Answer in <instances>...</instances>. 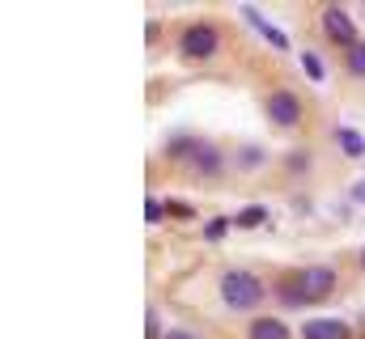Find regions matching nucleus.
Returning <instances> with one entry per match:
<instances>
[{
    "mask_svg": "<svg viewBox=\"0 0 365 339\" xmlns=\"http://www.w3.org/2000/svg\"><path fill=\"white\" fill-rule=\"evenodd\" d=\"M331 293H336V267H327V263L302 267V271H293V280L284 276V280L276 284V297H280L284 306H319V301H327Z\"/></svg>",
    "mask_w": 365,
    "mask_h": 339,
    "instance_id": "obj_1",
    "label": "nucleus"
},
{
    "mask_svg": "<svg viewBox=\"0 0 365 339\" xmlns=\"http://www.w3.org/2000/svg\"><path fill=\"white\" fill-rule=\"evenodd\" d=\"M221 301L230 306V310H238V314H247V310H255L259 301H264V284L251 276V271H242V267H230V271H221Z\"/></svg>",
    "mask_w": 365,
    "mask_h": 339,
    "instance_id": "obj_2",
    "label": "nucleus"
},
{
    "mask_svg": "<svg viewBox=\"0 0 365 339\" xmlns=\"http://www.w3.org/2000/svg\"><path fill=\"white\" fill-rule=\"evenodd\" d=\"M166 153H170V157H182L187 166L200 170V174H221V166H225L221 149H217L212 140H200V136H179V140H170Z\"/></svg>",
    "mask_w": 365,
    "mask_h": 339,
    "instance_id": "obj_3",
    "label": "nucleus"
},
{
    "mask_svg": "<svg viewBox=\"0 0 365 339\" xmlns=\"http://www.w3.org/2000/svg\"><path fill=\"white\" fill-rule=\"evenodd\" d=\"M179 51L187 60H212L221 51V30L212 21H191L179 34Z\"/></svg>",
    "mask_w": 365,
    "mask_h": 339,
    "instance_id": "obj_4",
    "label": "nucleus"
},
{
    "mask_svg": "<svg viewBox=\"0 0 365 339\" xmlns=\"http://www.w3.org/2000/svg\"><path fill=\"white\" fill-rule=\"evenodd\" d=\"M264 115H268L272 127H297V123L306 119V102H302L293 89H272V93L264 98Z\"/></svg>",
    "mask_w": 365,
    "mask_h": 339,
    "instance_id": "obj_5",
    "label": "nucleus"
},
{
    "mask_svg": "<svg viewBox=\"0 0 365 339\" xmlns=\"http://www.w3.org/2000/svg\"><path fill=\"white\" fill-rule=\"evenodd\" d=\"M323 30H327V38H331V43H340L344 51H353V47L361 43V38H357L353 17H349L344 9H336V4H331V9H323Z\"/></svg>",
    "mask_w": 365,
    "mask_h": 339,
    "instance_id": "obj_6",
    "label": "nucleus"
},
{
    "mask_svg": "<svg viewBox=\"0 0 365 339\" xmlns=\"http://www.w3.org/2000/svg\"><path fill=\"white\" fill-rule=\"evenodd\" d=\"M238 13H242V17H247V21H251V26H255V30H259V34H264L268 43H272L276 51H289V34H284L280 26H272V21H268V17L259 13V9H251V4H242Z\"/></svg>",
    "mask_w": 365,
    "mask_h": 339,
    "instance_id": "obj_7",
    "label": "nucleus"
},
{
    "mask_svg": "<svg viewBox=\"0 0 365 339\" xmlns=\"http://www.w3.org/2000/svg\"><path fill=\"white\" fill-rule=\"evenodd\" d=\"M302 339H353V327L340 318H310L302 327Z\"/></svg>",
    "mask_w": 365,
    "mask_h": 339,
    "instance_id": "obj_8",
    "label": "nucleus"
},
{
    "mask_svg": "<svg viewBox=\"0 0 365 339\" xmlns=\"http://www.w3.org/2000/svg\"><path fill=\"white\" fill-rule=\"evenodd\" d=\"M336 145H340V153L353 157V162L365 157V136L357 132V127H336Z\"/></svg>",
    "mask_w": 365,
    "mask_h": 339,
    "instance_id": "obj_9",
    "label": "nucleus"
},
{
    "mask_svg": "<svg viewBox=\"0 0 365 339\" xmlns=\"http://www.w3.org/2000/svg\"><path fill=\"white\" fill-rule=\"evenodd\" d=\"M247 335H251V339H293V331H289L280 318H255Z\"/></svg>",
    "mask_w": 365,
    "mask_h": 339,
    "instance_id": "obj_10",
    "label": "nucleus"
},
{
    "mask_svg": "<svg viewBox=\"0 0 365 339\" xmlns=\"http://www.w3.org/2000/svg\"><path fill=\"white\" fill-rule=\"evenodd\" d=\"M344 68H349L353 81H365V38L353 47V51H344Z\"/></svg>",
    "mask_w": 365,
    "mask_h": 339,
    "instance_id": "obj_11",
    "label": "nucleus"
},
{
    "mask_svg": "<svg viewBox=\"0 0 365 339\" xmlns=\"http://www.w3.org/2000/svg\"><path fill=\"white\" fill-rule=\"evenodd\" d=\"M264 162H268L264 149H255V145H242V149H238V170H259Z\"/></svg>",
    "mask_w": 365,
    "mask_h": 339,
    "instance_id": "obj_12",
    "label": "nucleus"
},
{
    "mask_svg": "<svg viewBox=\"0 0 365 339\" xmlns=\"http://www.w3.org/2000/svg\"><path fill=\"white\" fill-rule=\"evenodd\" d=\"M302 68H306L310 81H323V77H327V64L319 60V51H302Z\"/></svg>",
    "mask_w": 365,
    "mask_h": 339,
    "instance_id": "obj_13",
    "label": "nucleus"
},
{
    "mask_svg": "<svg viewBox=\"0 0 365 339\" xmlns=\"http://www.w3.org/2000/svg\"><path fill=\"white\" fill-rule=\"evenodd\" d=\"M166 217H170L166 199H153V195H149V199H145V221H149V225H158V221H166Z\"/></svg>",
    "mask_w": 365,
    "mask_h": 339,
    "instance_id": "obj_14",
    "label": "nucleus"
},
{
    "mask_svg": "<svg viewBox=\"0 0 365 339\" xmlns=\"http://www.w3.org/2000/svg\"><path fill=\"white\" fill-rule=\"evenodd\" d=\"M230 234V217H212L208 225H204V242H221Z\"/></svg>",
    "mask_w": 365,
    "mask_h": 339,
    "instance_id": "obj_15",
    "label": "nucleus"
},
{
    "mask_svg": "<svg viewBox=\"0 0 365 339\" xmlns=\"http://www.w3.org/2000/svg\"><path fill=\"white\" fill-rule=\"evenodd\" d=\"M264 221H268L264 208H242V212H238V225H242V229H255V225H264Z\"/></svg>",
    "mask_w": 365,
    "mask_h": 339,
    "instance_id": "obj_16",
    "label": "nucleus"
},
{
    "mask_svg": "<svg viewBox=\"0 0 365 339\" xmlns=\"http://www.w3.org/2000/svg\"><path fill=\"white\" fill-rule=\"evenodd\" d=\"M166 208H170V217H179V221H191V217H195V208H191L187 199H166Z\"/></svg>",
    "mask_w": 365,
    "mask_h": 339,
    "instance_id": "obj_17",
    "label": "nucleus"
},
{
    "mask_svg": "<svg viewBox=\"0 0 365 339\" xmlns=\"http://www.w3.org/2000/svg\"><path fill=\"white\" fill-rule=\"evenodd\" d=\"M145 327H149V339H166V335H162V323H158V314H153V310H149V323H145Z\"/></svg>",
    "mask_w": 365,
    "mask_h": 339,
    "instance_id": "obj_18",
    "label": "nucleus"
},
{
    "mask_svg": "<svg viewBox=\"0 0 365 339\" xmlns=\"http://www.w3.org/2000/svg\"><path fill=\"white\" fill-rule=\"evenodd\" d=\"M349 195H353L357 204H365V178H357V182H353V191H349Z\"/></svg>",
    "mask_w": 365,
    "mask_h": 339,
    "instance_id": "obj_19",
    "label": "nucleus"
},
{
    "mask_svg": "<svg viewBox=\"0 0 365 339\" xmlns=\"http://www.w3.org/2000/svg\"><path fill=\"white\" fill-rule=\"evenodd\" d=\"M166 339H200V335H195V331H170Z\"/></svg>",
    "mask_w": 365,
    "mask_h": 339,
    "instance_id": "obj_20",
    "label": "nucleus"
},
{
    "mask_svg": "<svg viewBox=\"0 0 365 339\" xmlns=\"http://www.w3.org/2000/svg\"><path fill=\"white\" fill-rule=\"evenodd\" d=\"M361 267H365V251H361Z\"/></svg>",
    "mask_w": 365,
    "mask_h": 339,
    "instance_id": "obj_21",
    "label": "nucleus"
}]
</instances>
